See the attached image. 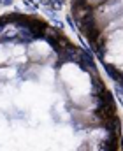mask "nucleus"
Here are the masks:
<instances>
[{
	"label": "nucleus",
	"instance_id": "obj_1",
	"mask_svg": "<svg viewBox=\"0 0 123 151\" xmlns=\"http://www.w3.org/2000/svg\"><path fill=\"white\" fill-rule=\"evenodd\" d=\"M78 151H90V144H88V142H84V144H81V148H79Z\"/></svg>",
	"mask_w": 123,
	"mask_h": 151
}]
</instances>
